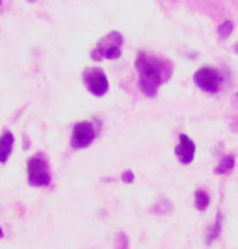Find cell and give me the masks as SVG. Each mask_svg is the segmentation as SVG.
<instances>
[{
    "instance_id": "2e32d148",
    "label": "cell",
    "mask_w": 238,
    "mask_h": 249,
    "mask_svg": "<svg viewBox=\"0 0 238 249\" xmlns=\"http://www.w3.org/2000/svg\"><path fill=\"white\" fill-rule=\"evenodd\" d=\"M235 52H238V43L235 45Z\"/></svg>"
},
{
    "instance_id": "7a4b0ae2",
    "label": "cell",
    "mask_w": 238,
    "mask_h": 249,
    "mask_svg": "<svg viewBox=\"0 0 238 249\" xmlns=\"http://www.w3.org/2000/svg\"><path fill=\"white\" fill-rule=\"evenodd\" d=\"M26 171H28V184L30 186H49L52 182L51 177V167L49 162L43 155H36L28 158V164H26Z\"/></svg>"
},
{
    "instance_id": "5bb4252c",
    "label": "cell",
    "mask_w": 238,
    "mask_h": 249,
    "mask_svg": "<svg viewBox=\"0 0 238 249\" xmlns=\"http://www.w3.org/2000/svg\"><path fill=\"white\" fill-rule=\"evenodd\" d=\"M121 178H123V182H134V173L132 171H125Z\"/></svg>"
},
{
    "instance_id": "8fae6325",
    "label": "cell",
    "mask_w": 238,
    "mask_h": 249,
    "mask_svg": "<svg viewBox=\"0 0 238 249\" xmlns=\"http://www.w3.org/2000/svg\"><path fill=\"white\" fill-rule=\"evenodd\" d=\"M220 229H221V218H218L214 221V225L208 229V234H207V244H212L214 240L220 236Z\"/></svg>"
},
{
    "instance_id": "52a82bcc",
    "label": "cell",
    "mask_w": 238,
    "mask_h": 249,
    "mask_svg": "<svg viewBox=\"0 0 238 249\" xmlns=\"http://www.w3.org/2000/svg\"><path fill=\"white\" fill-rule=\"evenodd\" d=\"M175 155L179 158V162L190 164L194 160V155H196V143L186 134H181L179 136V145L175 147Z\"/></svg>"
},
{
    "instance_id": "9a60e30c",
    "label": "cell",
    "mask_w": 238,
    "mask_h": 249,
    "mask_svg": "<svg viewBox=\"0 0 238 249\" xmlns=\"http://www.w3.org/2000/svg\"><path fill=\"white\" fill-rule=\"evenodd\" d=\"M2 236H4V231H2V227H0V238H2Z\"/></svg>"
},
{
    "instance_id": "8992f818",
    "label": "cell",
    "mask_w": 238,
    "mask_h": 249,
    "mask_svg": "<svg viewBox=\"0 0 238 249\" xmlns=\"http://www.w3.org/2000/svg\"><path fill=\"white\" fill-rule=\"evenodd\" d=\"M97 136V128L90 121H80L74 124L71 134V147L73 149H84V147L92 145V142Z\"/></svg>"
},
{
    "instance_id": "3957f363",
    "label": "cell",
    "mask_w": 238,
    "mask_h": 249,
    "mask_svg": "<svg viewBox=\"0 0 238 249\" xmlns=\"http://www.w3.org/2000/svg\"><path fill=\"white\" fill-rule=\"evenodd\" d=\"M121 45H123V37L119 32H110L108 36H104L101 41L97 43L95 51L92 52L93 60H117L121 56Z\"/></svg>"
},
{
    "instance_id": "7c38bea8",
    "label": "cell",
    "mask_w": 238,
    "mask_h": 249,
    "mask_svg": "<svg viewBox=\"0 0 238 249\" xmlns=\"http://www.w3.org/2000/svg\"><path fill=\"white\" fill-rule=\"evenodd\" d=\"M233 28H235V24H233V21H225L220 28H218V34H220V37H227L229 34L233 32Z\"/></svg>"
},
{
    "instance_id": "5b68a950",
    "label": "cell",
    "mask_w": 238,
    "mask_h": 249,
    "mask_svg": "<svg viewBox=\"0 0 238 249\" xmlns=\"http://www.w3.org/2000/svg\"><path fill=\"white\" fill-rule=\"evenodd\" d=\"M82 80L86 84V88L90 89V93H93L95 97H103L108 93L110 84H108V78H106L103 69H99V67L86 69L82 74Z\"/></svg>"
},
{
    "instance_id": "9c48e42d",
    "label": "cell",
    "mask_w": 238,
    "mask_h": 249,
    "mask_svg": "<svg viewBox=\"0 0 238 249\" xmlns=\"http://www.w3.org/2000/svg\"><path fill=\"white\" fill-rule=\"evenodd\" d=\"M233 167H235V156L227 155V156H223V160L214 167V173H216V175H225Z\"/></svg>"
},
{
    "instance_id": "ba28073f",
    "label": "cell",
    "mask_w": 238,
    "mask_h": 249,
    "mask_svg": "<svg viewBox=\"0 0 238 249\" xmlns=\"http://www.w3.org/2000/svg\"><path fill=\"white\" fill-rule=\"evenodd\" d=\"M11 151H13V134L10 130H6L4 134L0 136V164L8 162Z\"/></svg>"
},
{
    "instance_id": "30bf717a",
    "label": "cell",
    "mask_w": 238,
    "mask_h": 249,
    "mask_svg": "<svg viewBox=\"0 0 238 249\" xmlns=\"http://www.w3.org/2000/svg\"><path fill=\"white\" fill-rule=\"evenodd\" d=\"M208 205H210V196H208L207 190H203V188H199L196 190V208L197 210H207Z\"/></svg>"
},
{
    "instance_id": "6da1fadb",
    "label": "cell",
    "mask_w": 238,
    "mask_h": 249,
    "mask_svg": "<svg viewBox=\"0 0 238 249\" xmlns=\"http://www.w3.org/2000/svg\"><path fill=\"white\" fill-rule=\"evenodd\" d=\"M136 71L140 76V89L147 97H155L158 88L171 76V63L164 58L149 56L147 52H140L136 58Z\"/></svg>"
},
{
    "instance_id": "277c9868",
    "label": "cell",
    "mask_w": 238,
    "mask_h": 249,
    "mask_svg": "<svg viewBox=\"0 0 238 249\" xmlns=\"http://www.w3.org/2000/svg\"><path fill=\"white\" fill-rule=\"evenodd\" d=\"M194 82L207 93H216L221 88V74L214 67H201L194 73Z\"/></svg>"
},
{
    "instance_id": "4fadbf2b",
    "label": "cell",
    "mask_w": 238,
    "mask_h": 249,
    "mask_svg": "<svg viewBox=\"0 0 238 249\" xmlns=\"http://www.w3.org/2000/svg\"><path fill=\"white\" fill-rule=\"evenodd\" d=\"M115 249H128V238H127V234L125 232H119L117 234V238H115Z\"/></svg>"
}]
</instances>
